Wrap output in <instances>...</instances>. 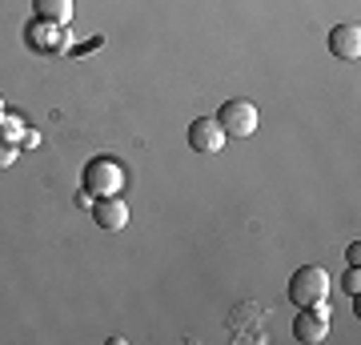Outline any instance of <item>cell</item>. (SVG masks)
<instances>
[{"label":"cell","instance_id":"cell-1","mask_svg":"<svg viewBox=\"0 0 361 345\" xmlns=\"http://www.w3.org/2000/svg\"><path fill=\"white\" fill-rule=\"evenodd\" d=\"M85 193H97V197H116L125 189V169L116 165L113 157H97L85 165Z\"/></svg>","mask_w":361,"mask_h":345},{"label":"cell","instance_id":"cell-2","mask_svg":"<svg viewBox=\"0 0 361 345\" xmlns=\"http://www.w3.org/2000/svg\"><path fill=\"white\" fill-rule=\"evenodd\" d=\"M329 293V273L322 265H301L289 277V301L293 305H313V301H325Z\"/></svg>","mask_w":361,"mask_h":345},{"label":"cell","instance_id":"cell-3","mask_svg":"<svg viewBox=\"0 0 361 345\" xmlns=\"http://www.w3.org/2000/svg\"><path fill=\"white\" fill-rule=\"evenodd\" d=\"M221 128H225V137H253L261 125V113L257 104L245 101V97H233V101H225V109L217 113Z\"/></svg>","mask_w":361,"mask_h":345},{"label":"cell","instance_id":"cell-4","mask_svg":"<svg viewBox=\"0 0 361 345\" xmlns=\"http://www.w3.org/2000/svg\"><path fill=\"white\" fill-rule=\"evenodd\" d=\"M329 333V305L325 301H313V305H301V313H297L293 321V337L301 345H317Z\"/></svg>","mask_w":361,"mask_h":345},{"label":"cell","instance_id":"cell-5","mask_svg":"<svg viewBox=\"0 0 361 345\" xmlns=\"http://www.w3.org/2000/svg\"><path fill=\"white\" fill-rule=\"evenodd\" d=\"M189 149L193 153H221L225 149V128H221L217 116H197L189 125Z\"/></svg>","mask_w":361,"mask_h":345},{"label":"cell","instance_id":"cell-6","mask_svg":"<svg viewBox=\"0 0 361 345\" xmlns=\"http://www.w3.org/2000/svg\"><path fill=\"white\" fill-rule=\"evenodd\" d=\"M92 221H97L104 233L125 229V225H129V205L121 201V197H97V205H92Z\"/></svg>","mask_w":361,"mask_h":345},{"label":"cell","instance_id":"cell-7","mask_svg":"<svg viewBox=\"0 0 361 345\" xmlns=\"http://www.w3.org/2000/svg\"><path fill=\"white\" fill-rule=\"evenodd\" d=\"M329 52L337 61H357L361 56V28L357 25H337L329 32Z\"/></svg>","mask_w":361,"mask_h":345},{"label":"cell","instance_id":"cell-8","mask_svg":"<svg viewBox=\"0 0 361 345\" xmlns=\"http://www.w3.org/2000/svg\"><path fill=\"white\" fill-rule=\"evenodd\" d=\"M32 8H37V20H44V25L65 28L73 20V0H32Z\"/></svg>","mask_w":361,"mask_h":345},{"label":"cell","instance_id":"cell-9","mask_svg":"<svg viewBox=\"0 0 361 345\" xmlns=\"http://www.w3.org/2000/svg\"><path fill=\"white\" fill-rule=\"evenodd\" d=\"M20 128H25V121H16V116H0V137H4V141H20V137H25V133H20Z\"/></svg>","mask_w":361,"mask_h":345},{"label":"cell","instance_id":"cell-10","mask_svg":"<svg viewBox=\"0 0 361 345\" xmlns=\"http://www.w3.org/2000/svg\"><path fill=\"white\" fill-rule=\"evenodd\" d=\"M16 161V141H4L0 137V169H8Z\"/></svg>","mask_w":361,"mask_h":345},{"label":"cell","instance_id":"cell-11","mask_svg":"<svg viewBox=\"0 0 361 345\" xmlns=\"http://www.w3.org/2000/svg\"><path fill=\"white\" fill-rule=\"evenodd\" d=\"M361 289V273H357V265H349V273H345V293L353 297Z\"/></svg>","mask_w":361,"mask_h":345},{"label":"cell","instance_id":"cell-12","mask_svg":"<svg viewBox=\"0 0 361 345\" xmlns=\"http://www.w3.org/2000/svg\"><path fill=\"white\" fill-rule=\"evenodd\" d=\"M345 257H349V265H357V257H361V245L353 241V245H349V249H345Z\"/></svg>","mask_w":361,"mask_h":345},{"label":"cell","instance_id":"cell-13","mask_svg":"<svg viewBox=\"0 0 361 345\" xmlns=\"http://www.w3.org/2000/svg\"><path fill=\"white\" fill-rule=\"evenodd\" d=\"M0 116H4V97H0Z\"/></svg>","mask_w":361,"mask_h":345}]
</instances>
